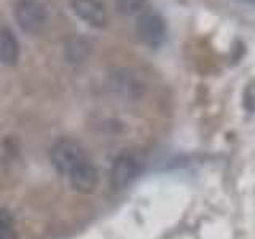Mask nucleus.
I'll return each mask as SVG.
<instances>
[{"instance_id":"f257e3e1","label":"nucleus","mask_w":255,"mask_h":239,"mask_svg":"<svg viewBox=\"0 0 255 239\" xmlns=\"http://www.w3.org/2000/svg\"><path fill=\"white\" fill-rule=\"evenodd\" d=\"M14 19L26 34H38L48 22L46 6L38 0H18L14 3Z\"/></svg>"},{"instance_id":"9b49d317","label":"nucleus","mask_w":255,"mask_h":239,"mask_svg":"<svg viewBox=\"0 0 255 239\" xmlns=\"http://www.w3.org/2000/svg\"><path fill=\"white\" fill-rule=\"evenodd\" d=\"M0 239H18L11 215L0 209Z\"/></svg>"},{"instance_id":"39448f33","label":"nucleus","mask_w":255,"mask_h":239,"mask_svg":"<svg viewBox=\"0 0 255 239\" xmlns=\"http://www.w3.org/2000/svg\"><path fill=\"white\" fill-rule=\"evenodd\" d=\"M140 175V164L135 158L123 155L115 159L110 171V182L115 190H125Z\"/></svg>"},{"instance_id":"9d476101","label":"nucleus","mask_w":255,"mask_h":239,"mask_svg":"<svg viewBox=\"0 0 255 239\" xmlns=\"http://www.w3.org/2000/svg\"><path fill=\"white\" fill-rule=\"evenodd\" d=\"M148 0H117V10L123 16L139 14L147 6Z\"/></svg>"},{"instance_id":"20e7f679","label":"nucleus","mask_w":255,"mask_h":239,"mask_svg":"<svg viewBox=\"0 0 255 239\" xmlns=\"http://www.w3.org/2000/svg\"><path fill=\"white\" fill-rule=\"evenodd\" d=\"M166 34H167V27L161 14L147 11L139 16L137 35L145 45L153 48L159 46L166 40Z\"/></svg>"},{"instance_id":"7ed1b4c3","label":"nucleus","mask_w":255,"mask_h":239,"mask_svg":"<svg viewBox=\"0 0 255 239\" xmlns=\"http://www.w3.org/2000/svg\"><path fill=\"white\" fill-rule=\"evenodd\" d=\"M109 86L126 101H137L145 91L143 82L129 69H115L109 77Z\"/></svg>"},{"instance_id":"f8f14e48","label":"nucleus","mask_w":255,"mask_h":239,"mask_svg":"<svg viewBox=\"0 0 255 239\" xmlns=\"http://www.w3.org/2000/svg\"><path fill=\"white\" fill-rule=\"evenodd\" d=\"M246 2H251V3H255V0H246Z\"/></svg>"},{"instance_id":"6e6552de","label":"nucleus","mask_w":255,"mask_h":239,"mask_svg":"<svg viewBox=\"0 0 255 239\" xmlns=\"http://www.w3.org/2000/svg\"><path fill=\"white\" fill-rule=\"evenodd\" d=\"M19 61V42L14 32L3 26L0 29V62L5 66H16Z\"/></svg>"},{"instance_id":"0eeeda50","label":"nucleus","mask_w":255,"mask_h":239,"mask_svg":"<svg viewBox=\"0 0 255 239\" xmlns=\"http://www.w3.org/2000/svg\"><path fill=\"white\" fill-rule=\"evenodd\" d=\"M72 187H74L80 193H93L98 187V169L94 167V164L88 159L83 164H80L77 169L69 175Z\"/></svg>"},{"instance_id":"423d86ee","label":"nucleus","mask_w":255,"mask_h":239,"mask_svg":"<svg viewBox=\"0 0 255 239\" xmlns=\"http://www.w3.org/2000/svg\"><path fill=\"white\" fill-rule=\"evenodd\" d=\"M72 11L88 26L101 29L107 24V11L99 0H69Z\"/></svg>"},{"instance_id":"1a4fd4ad","label":"nucleus","mask_w":255,"mask_h":239,"mask_svg":"<svg viewBox=\"0 0 255 239\" xmlns=\"http://www.w3.org/2000/svg\"><path fill=\"white\" fill-rule=\"evenodd\" d=\"M88 53H90V45L82 38L72 40L67 45V58L70 62H82L88 56Z\"/></svg>"},{"instance_id":"f03ea898","label":"nucleus","mask_w":255,"mask_h":239,"mask_svg":"<svg viewBox=\"0 0 255 239\" xmlns=\"http://www.w3.org/2000/svg\"><path fill=\"white\" fill-rule=\"evenodd\" d=\"M51 161L58 172L70 175L80 164L88 161V156L80 143L70 139H61L51 150Z\"/></svg>"}]
</instances>
